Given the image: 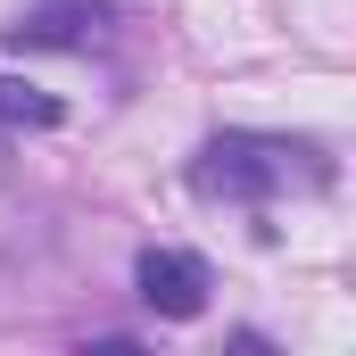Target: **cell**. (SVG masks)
<instances>
[{"instance_id":"3","label":"cell","mask_w":356,"mask_h":356,"mask_svg":"<svg viewBox=\"0 0 356 356\" xmlns=\"http://www.w3.org/2000/svg\"><path fill=\"white\" fill-rule=\"evenodd\" d=\"M67 108H58V91L42 83H17V75H0V133H50Z\"/></svg>"},{"instance_id":"1","label":"cell","mask_w":356,"mask_h":356,"mask_svg":"<svg viewBox=\"0 0 356 356\" xmlns=\"http://www.w3.org/2000/svg\"><path fill=\"white\" fill-rule=\"evenodd\" d=\"M323 182H332L323 149L282 141V133H216V141L191 158V191H199V199H232V207H266V199L323 191Z\"/></svg>"},{"instance_id":"2","label":"cell","mask_w":356,"mask_h":356,"mask_svg":"<svg viewBox=\"0 0 356 356\" xmlns=\"http://www.w3.org/2000/svg\"><path fill=\"white\" fill-rule=\"evenodd\" d=\"M133 290H141V307L149 315H166V323H191V315H207V266L191 257V249H141V266H133Z\"/></svg>"},{"instance_id":"4","label":"cell","mask_w":356,"mask_h":356,"mask_svg":"<svg viewBox=\"0 0 356 356\" xmlns=\"http://www.w3.org/2000/svg\"><path fill=\"white\" fill-rule=\"evenodd\" d=\"M0 182H8V158H0Z\"/></svg>"}]
</instances>
